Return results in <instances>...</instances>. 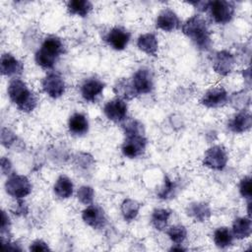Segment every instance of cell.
<instances>
[{"mask_svg": "<svg viewBox=\"0 0 252 252\" xmlns=\"http://www.w3.org/2000/svg\"><path fill=\"white\" fill-rule=\"evenodd\" d=\"M181 31L192 43L200 50H209L212 46L211 31L208 22L201 15L189 17L181 26Z\"/></svg>", "mask_w": 252, "mask_h": 252, "instance_id": "cell-1", "label": "cell"}, {"mask_svg": "<svg viewBox=\"0 0 252 252\" xmlns=\"http://www.w3.org/2000/svg\"><path fill=\"white\" fill-rule=\"evenodd\" d=\"M7 94L18 110L30 113L37 106L38 97L20 78H13L7 87Z\"/></svg>", "mask_w": 252, "mask_h": 252, "instance_id": "cell-2", "label": "cell"}, {"mask_svg": "<svg viewBox=\"0 0 252 252\" xmlns=\"http://www.w3.org/2000/svg\"><path fill=\"white\" fill-rule=\"evenodd\" d=\"M64 52L65 45L62 39L57 35H48L34 53V61L40 68L51 70Z\"/></svg>", "mask_w": 252, "mask_h": 252, "instance_id": "cell-3", "label": "cell"}, {"mask_svg": "<svg viewBox=\"0 0 252 252\" xmlns=\"http://www.w3.org/2000/svg\"><path fill=\"white\" fill-rule=\"evenodd\" d=\"M208 12L211 20L218 25L228 24L235 13V4L232 1L215 0L210 1Z\"/></svg>", "mask_w": 252, "mask_h": 252, "instance_id": "cell-4", "label": "cell"}, {"mask_svg": "<svg viewBox=\"0 0 252 252\" xmlns=\"http://www.w3.org/2000/svg\"><path fill=\"white\" fill-rule=\"evenodd\" d=\"M6 193L14 199H24L32 193V185L26 175L12 173L5 181Z\"/></svg>", "mask_w": 252, "mask_h": 252, "instance_id": "cell-5", "label": "cell"}, {"mask_svg": "<svg viewBox=\"0 0 252 252\" xmlns=\"http://www.w3.org/2000/svg\"><path fill=\"white\" fill-rule=\"evenodd\" d=\"M228 160L226 150L221 145H215L210 147L203 157L202 163L204 166L213 170H222Z\"/></svg>", "mask_w": 252, "mask_h": 252, "instance_id": "cell-6", "label": "cell"}, {"mask_svg": "<svg viewBox=\"0 0 252 252\" xmlns=\"http://www.w3.org/2000/svg\"><path fill=\"white\" fill-rule=\"evenodd\" d=\"M130 81L137 96L140 94H150L155 88L154 74L149 68L146 67L139 68L133 74Z\"/></svg>", "mask_w": 252, "mask_h": 252, "instance_id": "cell-7", "label": "cell"}, {"mask_svg": "<svg viewBox=\"0 0 252 252\" xmlns=\"http://www.w3.org/2000/svg\"><path fill=\"white\" fill-rule=\"evenodd\" d=\"M41 89L49 97L56 99L65 94L66 83L58 73L49 72L41 80Z\"/></svg>", "mask_w": 252, "mask_h": 252, "instance_id": "cell-8", "label": "cell"}, {"mask_svg": "<svg viewBox=\"0 0 252 252\" xmlns=\"http://www.w3.org/2000/svg\"><path fill=\"white\" fill-rule=\"evenodd\" d=\"M102 111L108 120L117 124H121L127 119L128 105L126 100L120 97H115L108 100L103 105Z\"/></svg>", "mask_w": 252, "mask_h": 252, "instance_id": "cell-9", "label": "cell"}, {"mask_svg": "<svg viewBox=\"0 0 252 252\" xmlns=\"http://www.w3.org/2000/svg\"><path fill=\"white\" fill-rule=\"evenodd\" d=\"M105 88V83L96 78L91 77L83 81L80 86V94L84 100L88 102H95L102 94Z\"/></svg>", "mask_w": 252, "mask_h": 252, "instance_id": "cell-10", "label": "cell"}, {"mask_svg": "<svg viewBox=\"0 0 252 252\" xmlns=\"http://www.w3.org/2000/svg\"><path fill=\"white\" fill-rule=\"evenodd\" d=\"M125 140L121 146V152L123 156L129 158H135L141 157L147 148L148 140L145 135L125 136Z\"/></svg>", "mask_w": 252, "mask_h": 252, "instance_id": "cell-11", "label": "cell"}, {"mask_svg": "<svg viewBox=\"0 0 252 252\" xmlns=\"http://www.w3.org/2000/svg\"><path fill=\"white\" fill-rule=\"evenodd\" d=\"M82 220L87 225L94 229H101L107 223V219L103 209L94 204L87 206L82 211Z\"/></svg>", "mask_w": 252, "mask_h": 252, "instance_id": "cell-12", "label": "cell"}, {"mask_svg": "<svg viewBox=\"0 0 252 252\" xmlns=\"http://www.w3.org/2000/svg\"><path fill=\"white\" fill-rule=\"evenodd\" d=\"M228 94L222 87H212L205 92L200 103L207 108H220L228 102Z\"/></svg>", "mask_w": 252, "mask_h": 252, "instance_id": "cell-13", "label": "cell"}, {"mask_svg": "<svg viewBox=\"0 0 252 252\" xmlns=\"http://www.w3.org/2000/svg\"><path fill=\"white\" fill-rule=\"evenodd\" d=\"M235 64V57L231 52L228 50H220L215 53L212 66L218 75L225 77L233 71Z\"/></svg>", "mask_w": 252, "mask_h": 252, "instance_id": "cell-14", "label": "cell"}, {"mask_svg": "<svg viewBox=\"0 0 252 252\" xmlns=\"http://www.w3.org/2000/svg\"><path fill=\"white\" fill-rule=\"evenodd\" d=\"M131 39V32L122 27H114L104 36L105 42L114 50H124Z\"/></svg>", "mask_w": 252, "mask_h": 252, "instance_id": "cell-15", "label": "cell"}, {"mask_svg": "<svg viewBox=\"0 0 252 252\" xmlns=\"http://www.w3.org/2000/svg\"><path fill=\"white\" fill-rule=\"evenodd\" d=\"M180 19L177 14L170 8L161 10L156 19V28L166 32L176 31L180 27Z\"/></svg>", "mask_w": 252, "mask_h": 252, "instance_id": "cell-16", "label": "cell"}, {"mask_svg": "<svg viewBox=\"0 0 252 252\" xmlns=\"http://www.w3.org/2000/svg\"><path fill=\"white\" fill-rule=\"evenodd\" d=\"M0 71L3 76L18 78L24 71V64L11 53H3L0 58Z\"/></svg>", "mask_w": 252, "mask_h": 252, "instance_id": "cell-17", "label": "cell"}, {"mask_svg": "<svg viewBox=\"0 0 252 252\" xmlns=\"http://www.w3.org/2000/svg\"><path fill=\"white\" fill-rule=\"evenodd\" d=\"M252 117L248 110H240L231 116L227 121V129L235 134H241L250 130Z\"/></svg>", "mask_w": 252, "mask_h": 252, "instance_id": "cell-18", "label": "cell"}, {"mask_svg": "<svg viewBox=\"0 0 252 252\" xmlns=\"http://www.w3.org/2000/svg\"><path fill=\"white\" fill-rule=\"evenodd\" d=\"M186 214L194 221L205 222L210 220L212 216V210L207 202L195 201L188 204L186 208Z\"/></svg>", "mask_w": 252, "mask_h": 252, "instance_id": "cell-19", "label": "cell"}, {"mask_svg": "<svg viewBox=\"0 0 252 252\" xmlns=\"http://www.w3.org/2000/svg\"><path fill=\"white\" fill-rule=\"evenodd\" d=\"M69 132L74 136H84L89 132L90 123L88 117L82 112L73 113L68 119Z\"/></svg>", "mask_w": 252, "mask_h": 252, "instance_id": "cell-20", "label": "cell"}, {"mask_svg": "<svg viewBox=\"0 0 252 252\" xmlns=\"http://www.w3.org/2000/svg\"><path fill=\"white\" fill-rule=\"evenodd\" d=\"M137 47L147 55L157 56L158 52V40L155 33H142L137 38Z\"/></svg>", "mask_w": 252, "mask_h": 252, "instance_id": "cell-21", "label": "cell"}, {"mask_svg": "<svg viewBox=\"0 0 252 252\" xmlns=\"http://www.w3.org/2000/svg\"><path fill=\"white\" fill-rule=\"evenodd\" d=\"M231 232L236 239L248 238L252 233V220L249 217L236 218L232 222Z\"/></svg>", "mask_w": 252, "mask_h": 252, "instance_id": "cell-22", "label": "cell"}, {"mask_svg": "<svg viewBox=\"0 0 252 252\" xmlns=\"http://www.w3.org/2000/svg\"><path fill=\"white\" fill-rule=\"evenodd\" d=\"M53 192L59 199H69L74 193V183L72 179L65 174L58 176L53 185Z\"/></svg>", "mask_w": 252, "mask_h": 252, "instance_id": "cell-23", "label": "cell"}, {"mask_svg": "<svg viewBox=\"0 0 252 252\" xmlns=\"http://www.w3.org/2000/svg\"><path fill=\"white\" fill-rule=\"evenodd\" d=\"M233 239L234 237L231 229H229L227 226H220L216 228L213 234V240L215 245L220 249H225L231 246L233 243Z\"/></svg>", "mask_w": 252, "mask_h": 252, "instance_id": "cell-24", "label": "cell"}, {"mask_svg": "<svg viewBox=\"0 0 252 252\" xmlns=\"http://www.w3.org/2000/svg\"><path fill=\"white\" fill-rule=\"evenodd\" d=\"M171 216V211L163 208H157L152 212L151 215V224L153 227L158 231L164 230L167 227L169 218Z\"/></svg>", "mask_w": 252, "mask_h": 252, "instance_id": "cell-25", "label": "cell"}, {"mask_svg": "<svg viewBox=\"0 0 252 252\" xmlns=\"http://www.w3.org/2000/svg\"><path fill=\"white\" fill-rule=\"evenodd\" d=\"M113 92L117 95V97H120L124 100H130L137 96L130 79L123 78L117 80L115 85L113 86Z\"/></svg>", "mask_w": 252, "mask_h": 252, "instance_id": "cell-26", "label": "cell"}, {"mask_svg": "<svg viewBox=\"0 0 252 252\" xmlns=\"http://www.w3.org/2000/svg\"><path fill=\"white\" fill-rule=\"evenodd\" d=\"M93 10V3L89 0H71L67 2V11L70 15L86 17Z\"/></svg>", "mask_w": 252, "mask_h": 252, "instance_id": "cell-27", "label": "cell"}, {"mask_svg": "<svg viewBox=\"0 0 252 252\" xmlns=\"http://www.w3.org/2000/svg\"><path fill=\"white\" fill-rule=\"evenodd\" d=\"M140 208L141 205L136 200L130 198L124 199L120 205V212L123 220L128 222L134 220L139 214Z\"/></svg>", "mask_w": 252, "mask_h": 252, "instance_id": "cell-28", "label": "cell"}, {"mask_svg": "<svg viewBox=\"0 0 252 252\" xmlns=\"http://www.w3.org/2000/svg\"><path fill=\"white\" fill-rule=\"evenodd\" d=\"M179 190V183L176 180L171 179L169 176L165 175L163 179V184L158 192V197L161 200H169L174 198Z\"/></svg>", "mask_w": 252, "mask_h": 252, "instance_id": "cell-29", "label": "cell"}, {"mask_svg": "<svg viewBox=\"0 0 252 252\" xmlns=\"http://www.w3.org/2000/svg\"><path fill=\"white\" fill-rule=\"evenodd\" d=\"M250 93L247 90H242L236 93H233L230 97H228V102L236 110H247L246 108L250 105Z\"/></svg>", "mask_w": 252, "mask_h": 252, "instance_id": "cell-30", "label": "cell"}, {"mask_svg": "<svg viewBox=\"0 0 252 252\" xmlns=\"http://www.w3.org/2000/svg\"><path fill=\"white\" fill-rule=\"evenodd\" d=\"M187 228L183 224H174L166 229V235L173 244H182L187 237Z\"/></svg>", "mask_w": 252, "mask_h": 252, "instance_id": "cell-31", "label": "cell"}, {"mask_svg": "<svg viewBox=\"0 0 252 252\" xmlns=\"http://www.w3.org/2000/svg\"><path fill=\"white\" fill-rule=\"evenodd\" d=\"M123 132L125 136H134V135H145L144 125L137 119L131 118L126 119L121 123Z\"/></svg>", "mask_w": 252, "mask_h": 252, "instance_id": "cell-32", "label": "cell"}, {"mask_svg": "<svg viewBox=\"0 0 252 252\" xmlns=\"http://www.w3.org/2000/svg\"><path fill=\"white\" fill-rule=\"evenodd\" d=\"M77 199L78 201L86 206L93 204L94 198V190L90 185H83L77 190Z\"/></svg>", "mask_w": 252, "mask_h": 252, "instance_id": "cell-33", "label": "cell"}, {"mask_svg": "<svg viewBox=\"0 0 252 252\" xmlns=\"http://www.w3.org/2000/svg\"><path fill=\"white\" fill-rule=\"evenodd\" d=\"M94 164V160L90 154L79 153L75 158V165L83 171H89Z\"/></svg>", "mask_w": 252, "mask_h": 252, "instance_id": "cell-34", "label": "cell"}, {"mask_svg": "<svg viewBox=\"0 0 252 252\" xmlns=\"http://www.w3.org/2000/svg\"><path fill=\"white\" fill-rule=\"evenodd\" d=\"M252 179L249 175H246L242 177L239 181L238 185V191L242 198L246 199L247 201H250L252 198V185H251Z\"/></svg>", "mask_w": 252, "mask_h": 252, "instance_id": "cell-35", "label": "cell"}, {"mask_svg": "<svg viewBox=\"0 0 252 252\" xmlns=\"http://www.w3.org/2000/svg\"><path fill=\"white\" fill-rule=\"evenodd\" d=\"M1 241L9 240L10 237V229H11V220L8 214L5 211H2V216H1Z\"/></svg>", "mask_w": 252, "mask_h": 252, "instance_id": "cell-36", "label": "cell"}, {"mask_svg": "<svg viewBox=\"0 0 252 252\" xmlns=\"http://www.w3.org/2000/svg\"><path fill=\"white\" fill-rule=\"evenodd\" d=\"M17 141L16 134L8 128L3 127L1 129V144L5 148H10Z\"/></svg>", "mask_w": 252, "mask_h": 252, "instance_id": "cell-37", "label": "cell"}, {"mask_svg": "<svg viewBox=\"0 0 252 252\" xmlns=\"http://www.w3.org/2000/svg\"><path fill=\"white\" fill-rule=\"evenodd\" d=\"M10 211L15 216L23 217V216H26L28 214L29 208H28V205L24 202L23 199H17L16 203L12 205Z\"/></svg>", "mask_w": 252, "mask_h": 252, "instance_id": "cell-38", "label": "cell"}, {"mask_svg": "<svg viewBox=\"0 0 252 252\" xmlns=\"http://www.w3.org/2000/svg\"><path fill=\"white\" fill-rule=\"evenodd\" d=\"M29 249L31 251H50L51 249L49 248L48 244L43 241L42 239H35L30 244Z\"/></svg>", "mask_w": 252, "mask_h": 252, "instance_id": "cell-39", "label": "cell"}, {"mask_svg": "<svg viewBox=\"0 0 252 252\" xmlns=\"http://www.w3.org/2000/svg\"><path fill=\"white\" fill-rule=\"evenodd\" d=\"M0 167H1V172L3 175H10L12 174V162L11 160L6 158V157H2L1 158V161H0Z\"/></svg>", "mask_w": 252, "mask_h": 252, "instance_id": "cell-40", "label": "cell"}, {"mask_svg": "<svg viewBox=\"0 0 252 252\" xmlns=\"http://www.w3.org/2000/svg\"><path fill=\"white\" fill-rule=\"evenodd\" d=\"M210 1H195V2H188L191 5H194L195 8L200 12H207L208 6Z\"/></svg>", "mask_w": 252, "mask_h": 252, "instance_id": "cell-41", "label": "cell"}, {"mask_svg": "<svg viewBox=\"0 0 252 252\" xmlns=\"http://www.w3.org/2000/svg\"><path fill=\"white\" fill-rule=\"evenodd\" d=\"M242 76L243 78L247 81L248 86H250V82H251V71H250V67H248L247 69L242 71Z\"/></svg>", "mask_w": 252, "mask_h": 252, "instance_id": "cell-42", "label": "cell"}, {"mask_svg": "<svg viewBox=\"0 0 252 252\" xmlns=\"http://www.w3.org/2000/svg\"><path fill=\"white\" fill-rule=\"evenodd\" d=\"M170 251H185L186 249L181 246V244H173V246L169 249Z\"/></svg>", "mask_w": 252, "mask_h": 252, "instance_id": "cell-43", "label": "cell"}, {"mask_svg": "<svg viewBox=\"0 0 252 252\" xmlns=\"http://www.w3.org/2000/svg\"><path fill=\"white\" fill-rule=\"evenodd\" d=\"M251 204H252L251 200L247 201V215H248L249 218L251 217Z\"/></svg>", "mask_w": 252, "mask_h": 252, "instance_id": "cell-44", "label": "cell"}]
</instances>
